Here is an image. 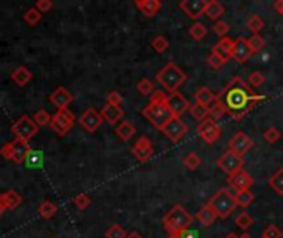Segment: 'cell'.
<instances>
[{"label":"cell","instance_id":"47","mask_svg":"<svg viewBox=\"0 0 283 238\" xmlns=\"http://www.w3.org/2000/svg\"><path fill=\"white\" fill-rule=\"evenodd\" d=\"M229 30H230V27H229L227 22H224V20H219V22H216V25H214V33L219 37H222V38L227 35Z\"/></svg>","mask_w":283,"mask_h":238},{"label":"cell","instance_id":"41","mask_svg":"<svg viewBox=\"0 0 283 238\" xmlns=\"http://www.w3.org/2000/svg\"><path fill=\"white\" fill-rule=\"evenodd\" d=\"M33 121H35V124H37L38 128H42V126H48L50 121H52V114H50L48 111L40 109V111H37V112H35V116H33Z\"/></svg>","mask_w":283,"mask_h":238},{"label":"cell","instance_id":"18","mask_svg":"<svg viewBox=\"0 0 283 238\" xmlns=\"http://www.w3.org/2000/svg\"><path fill=\"white\" fill-rule=\"evenodd\" d=\"M101 123H103V117H101L100 112L93 109V107H88V109L83 112V116L80 117V124L88 133H95L96 129L101 126Z\"/></svg>","mask_w":283,"mask_h":238},{"label":"cell","instance_id":"26","mask_svg":"<svg viewBox=\"0 0 283 238\" xmlns=\"http://www.w3.org/2000/svg\"><path fill=\"white\" fill-rule=\"evenodd\" d=\"M216 218H217V213L214 212V208L209 205V203L204 205L199 210V213H197V220H199L204 226H211L214 222H216Z\"/></svg>","mask_w":283,"mask_h":238},{"label":"cell","instance_id":"14","mask_svg":"<svg viewBox=\"0 0 283 238\" xmlns=\"http://www.w3.org/2000/svg\"><path fill=\"white\" fill-rule=\"evenodd\" d=\"M131 152L139 162H146L154 156V146H152V143L146 138V136H143V138H139L138 141H136V144L133 146Z\"/></svg>","mask_w":283,"mask_h":238},{"label":"cell","instance_id":"8","mask_svg":"<svg viewBox=\"0 0 283 238\" xmlns=\"http://www.w3.org/2000/svg\"><path fill=\"white\" fill-rule=\"evenodd\" d=\"M12 133L17 136V139L27 141L28 143V139H32L33 136L38 133V126L32 117L22 116V117L17 119V123L12 124Z\"/></svg>","mask_w":283,"mask_h":238},{"label":"cell","instance_id":"60","mask_svg":"<svg viewBox=\"0 0 283 238\" xmlns=\"http://www.w3.org/2000/svg\"><path fill=\"white\" fill-rule=\"evenodd\" d=\"M167 238H179V236H177V235H169Z\"/></svg>","mask_w":283,"mask_h":238},{"label":"cell","instance_id":"12","mask_svg":"<svg viewBox=\"0 0 283 238\" xmlns=\"http://www.w3.org/2000/svg\"><path fill=\"white\" fill-rule=\"evenodd\" d=\"M197 133H199V136L206 141L207 144H214L220 136V128L216 121H212L211 117H207V119H204V121L199 123V126H197Z\"/></svg>","mask_w":283,"mask_h":238},{"label":"cell","instance_id":"10","mask_svg":"<svg viewBox=\"0 0 283 238\" xmlns=\"http://www.w3.org/2000/svg\"><path fill=\"white\" fill-rule=\"evenodd\" d=\"M242 164H243V156L237 154V152L234 151H225L222 156H220V159L217 161V166L220 171H224L225 174H232L235 171H239V169H242Z\"/></svg>","mask_w":283,"mask_h":238},{"label":"cell","instance_id":"58","mask_svg":"<svg viewBox=\"0 0 283 238\" xmlns=\"http://www.w3.org/2000/svg\"><path fill=\"white\" fill-rule=\"evenodd\" d=\"M5 210H7V208H5V207L2 205V202H0V215H2V213H4Z\"/></svg>","mask_w":283,"mask_h":238},{"label":"cell","instance_id":"34","mask_svg":"<svg viewBox=\"0 0 283 238\" xmlns=\"http://www.w3.org/2000/svg\"><path fill=\"white\" fill-rule=\"evenodd\" d=\"M247 43H248V48H250L252 55L262 52V50L265 48V45H267L265 38L260 37V35H252L250 38H247Z\"/></svg>","mask_w":283,"mask_h":238},{"label":"cell","instance_id":"15","mask_svg":"<svg viewBox=\"0 0 283 238\" xmlns=\"http://www.w3.org/2000/svg\"><path fill=\"white\" fill-rule=\"evenodd\" d=\"M206 5H207L206 0H182L179 4V9L187 17H191L192 20H199L204 15Z\"/></svg>","mask_w":283,"mask_h":238},{"label":"cell","instance_id":"20","mask_svg":"<svg viewBox=\"0 0 283 238\" xmlns=\"http://www.w3.org/2000/svg\"><path fill=\"white\" fill-rule=\"evenodd\" d=\"M50 101H52L58 109H66V106L73 101V94L68 91L66 88L60 86V88L55 89L52 96H50Z\"/></svg>","mask_w":283,"mask_h":238},{"label":"cell","instance_id":"39","mask_svg":"<svg viewBox=\"0 0 283 238\" xmlns=\"http://www.w3.org/2000/svg\"><path fill=\"white\" fill-rule=\"evenodd\" d=\"M235 225L239 226L240 230L245 231L247 228H250V226L253 225V218H252V215L250 213H247V212H242L239 213L235 217Z\"/></svg>","mask_w":283,"mask_h":238},{"label":"cell","instance_id":"37","mask_svg":"<svg viewBox=\"0 0 283 238\" xmlns=\"http://www.w3.org/2000/svg\"><path fill=\"white\" fill-rule=\"evenodd\" d=\"M27 167H40L43 164V154L40 151H30L25 157V162Z\"/></svg>","mask_w":283,"mask_h":238},{"label":"cell","instance_id":"4","mask_svg":"<svg viewBox=\"0 0 283 238\" xmlns=\"http://www.w3.org/2000/svg\"><path fill=\"white\" fill-rule=\"evenodd\" d=\"M209 205L214 208V212L217 213V217L222 220L229 218L230 213L237 208L234 194H232L229 189H220L219 192H216L211 200H209Z\"/></svg>","mask_w":283,"mask_h":238},{"label":"cell","instance_id":"36","mask_svg":"<svg viewBox=\"0 0 283 238\" xmlns=\"http://www.w3.org/2000/svg\"><path fill=\"white\" fill-rule=\"evenodd\" d=\"M182 162H184L185 169H189V171H196V169H199V166L202 164V159L197 152H189V154L182 159Z\"/></svg>","mask_w":283,"mask_h":238},{"label":"cell","instance_id":"38","mask_svg":"<svg viewBox=\"0 0 283 238\" xmlns=\"http://www.w3.org/2000/svg\"><path fill=\"white\" fill-rule=\"evenodd\" d=\"M55 213H56V205L50 200H45L42 205L38 207V215H40L42 218H52Z\"/></svg>","mask_w":283,"mask_h":238},{"label":"cell","instance_id":"55","mask_svg":"<svg viewBox=\"0 0 283 238\" xmlns=\"http://www.w3.org/2000/svg\"><path fill=\"white\" fill-rule=\"evenodd\" d=\"M273 9H275L276 14L283 17V0H276V2L273 4Z\"/></svg>","mask_w":283,"mask_h":238},{"label":"cell","instance_id":"40","mask_svg":"<svg viewBox=\"0 0 283 238\" xmlns=\"http://www.w3.org/2000/svg\"><path fill=\"white\" fill-rule=\"evenodd\" d=\"M151 47L154 52L157 53H164L166 50L169 48V42H167V38L166 37H162V35H157L152 38V42H151Z\"/></svg>","mask_w":283,"mask_h":238},{"label":"cell","instance_id":"21","mask_svg":"<svg viewBox=\"0 0 283 238\" xmlns=\"http://www.w3.org/2000/svg\"><path fill=\"white\" fill-rule=\"evenodd\" d=\"M101 117L106 119L110 124H116L120 119H123L124 116V111L121 109V106H111V104H106L103 106V109H101Z\"/></svg>","mask_w":283,"mask_h":238},{"label":"cell","instance_id":"7","mask_svg":"<svg viewBox=\"0 0 283 238\" xmlns=\"http://www.w3.org/2000/svg\"><path fill=\"white\" fill-rule=\"evenodd\" d=\"M73 124H75V114L66 107V109H58L52 116L50 128H52V131L56 133L58 136H65L71 131Z\"/></svg>","mask_w":283,"mask_h":238},{"label":"cell","instance_id":"29","mask_svg":"<svg viewBox=\"0 0 283 238\" xmlns=\"http://www.w3.org/2000/svg\"><path fill=\"white\" fill-rule=\"evenodd\" d=\"M234 198H235L237 207H243V208H245L248 205H252V202L255 200V195H253L250 190H243V192H235Z\"/></svg>","mask_w":283,"mask_h":238},{"label":"cell","instance_id":"46","mask_svg":"<svg viewBox=\"0 0 283 238\" xmlns=\"http://www.w3.org/2000/svg\"><path fill=\"white\" fill-rule=\"evenodd\" d=\"M224 114H225L224 107L220 106V104L217 103V101H216V103H214L211 107H209V117H211L212 121H216V123H217V119H220Z\"/></svg>","mask_w":283,"mask_h":238},{"label":"cell","instance_id":"3","mask_svg":"<svg viewBox=\"0 0 283 238\" xmlns=\"http://www.w3.org/2000/svg\"><path fill=\"white\" fill-rule=\"evenodd\" d=\"M156 79L159 81V84L164 89H167V91H171V93H175L185 83L187 76H185V73L175 63H167L162 70L157 71Z\"/></svg>","mask_w":283,"mask_h":238},{"label":"cell","instance_id":"50","mask_svg":"<svg viewBox=\"0 0 283 238\" xmlns=\"http://www.w3.org/2000/svg\"><path fill=\"white\" fill-rule=\"evenodd\" d=\"M263 236H267V238H281V230L276 225L271 223V225L267 226V228H265Z\"/></svg>","mask_w":283,"mask_h":238},{"label":"cell","instance_id":"31","mask_svg":"<svg viewBox=\"0 0 283 238\" xmlns=\"http://www.w3.org/2000/svg\"><path fill=\"white\" fill-rule=\"evenodd\" d=\"M268 185L278 195H283V169H278V171L271 175V177L268 179Z\"/></svg>","mask_w":283,"mask_h":238},{"label":"cell","instance_id":"17","mask_svg":"<svg viewBox=\"0 0 283 238\" xmlns=\"http://www.w3.org/2000/svg\"><path fill=\"white\" fill-rule=\"evenodd\" d=\"M229 146H230L229 147L230 151H234V152H237V154L243 156V154H247V152L252 149L253 143H252V139L248 138L245 133L239 131V133H235L234 138L230 139V144Z\"/></svg>","mask_w":283,"mask_h":238},{"label":"cell","instance_id":"1","mask_svg":"<svg viewBox=\"0 0 283 238\" xmlns=\"http://www.w3.org/2000/svg\"><path fill=\"white\" fill-rule=\"evenodd\" d=\"M268 96H260L252 91V88L240 76H234L222 91L217 96V103L224 107L225 114L232 116V119L240 121L248 114L253 107L262 101H267Z\"/></svg>","mask_w":283,"mask_h":238},{"label":"cell","instance_id":"53","mask_svg":"<svg viewBox=\"0 0 283 238\" xmlns=\"http://www.w3.org/2000/svg\"><path fill=\"white\" fill-rule=\"evenodd\" d=\"M149 103H167V94L164 91H154V94L151 96Z\"/></svg>","mask_w":283,"mask_h":238},{"label":"cell","instance_id":"30","mask_svg":"<svg viewBox=\"0 0 283 238\" xmlns=\"http://www.w3.org/2000/svg\"><path fill=\"white\" fill-rule=\"evenodd\" d=\"M263 27H265V22H263L262 17L250 15L247 19V28L253 33V35H260V32L263 30Z\"/></svg>","mask_w":283,"mask_h":238},{"label":"cell","instance_id":"5","mask_svg":"<svg viewBox=\"0 0 283 238\" xmlns=\"http://www.w3.org/2000/svg\"><path fill=\"white\" fill-rule=\"evenodd\" d=\"M143 116L157 129H162L167 124L169 119L172 117L166 103H149L143 109Z\"/></svg>","mask_w":283,"mask_h":238},{"label":"cell","instance_id":"25","mask_svg":"<svg viewBox=\"0 0 283 238\" xmlns=\"http://www.w3.org/2000/svg\"><path fill=\"white\" fill-rule=\"evenodd\" d=\"M0 202H2V205L5 208H9V210H14V208H17L22 203V197H20L19 192L9 190V192H5V194L0 195Z\"/></svg>","mask_w":283,"mask_h":238},{"label":"cell","instance_id":"61","mask_svg":"<svg viewBox=\"0 0 283 238\" xmlns=\"http://www.w3.org/2000/svg\"><path fill=\"white\" fill-rule=\"evenodd\" d=\"M260 238H267V236H263V235H262V236H260Z\"/></svg>","mask_w":283,"mask_h":238},{"label":"cell","instance_id":"16","mask_svg":"<svg viewBox=\"0 0 283 238\" xmlns=\"http://www.w3.org/2000/svg\"><path fill=\"white\" fill-rule=\"evenodd\" d=\"M252 52L250 48H248V43H247V38L239 37L234 40V47H232V58L235 61H239V63H247L248 60H250Z\"/></svg>","mask_w":283,"mask_h":238},{"label":"cell","instance_id":"44","mask_svg":"<svg viewBox=\"0 0 283 238\" xmlns=\"http://www.w3.org/2000/svg\"><path fill=\"white\" fill-rule=\"evenodd\" d=\"M126 236H128L126 231L118 223H113L108 228V231H106V238H126Z\"/></svg>","mask_w":283,"mask_h":238},{"label":"cell","instance_id":"45","mask_svg":"<svg viewBox=\"0 0 283 238\" xmlns=\"http://www.w3.org/2000/svg\"><path fill=\"white\" fill-rule=\"evenodd\" d=\"M263 83H265V76L262 75V73H258V71H252L250 75H248V86L258 88V86H262Z\"/></svg>","mask_w":283,"mask_h":238},{"label":"cell","instance_id":"33","mask_svg":"<svg viewBox=\"0 0 283 238\" xmlns=\"http://www.w3.org/2000/svg\"><path fill=\"white\" fill-rule=\"evenodd\" d=\"M189 35L192 37V40H196V42H201V40L207 37V27L201 24V22H196V24L189 28Z\"/></svg>","mask_w":283,"mask_h":238},{"label":"cell","instance_id":"11","mask_svg":"<svg viewBox=\"0 0 283 238\" xmlns=\"http://www.w3.org/2000/svg\"><path fill=\"white\" fill-rule=\"evenodd\" d=\"M227 184L232 185V189H235L237 192H243L248 190L253 185V177L247 171L239 169V171L227 175Z\"/></svg>","mask_w":283,"mask_h":238},{"label":"cell","instance_id":"22","mask_svg":"<svg viewBox=\"0 0 283 238\" xmlns=\"http://www.w3.org/2000/svg\"><path fill=\"white\" fill-rule=\"evenodd\" d=\"M136 7L146 17H154L161 10V2L159 0H136Z\"/></svg>","mask_w":283,"mask_h":238},{"label":"cell","instance_id":"9","mask_svg":"<svg viewBox=\"0 0 283 238\" xmlns=\"http://www.w3.org/2000/svg\"><path fill=\"white\" fill-rule=\"evenodd\" d=\"M161 131L164 133V136H166L169 141H172V143H179V141L185 136V133H187V124H185L180 117L172 116Z\"/></svg>","mask_w":283,"mask_h":238},{"label":"cell","instance_id":"13","mask_svg":"<svg viewBox=\"0 0 283 238\" xmlns=\"http://www.w3.org/2000/svg\"><path fill=\"white\" fill-rule=\"evenodd\" d=\"M167 107H169V111H171V114L174 117H180L184 114V112H187L189 111V107H191V103L187 99L184 98L182 94L180 93H171L167 96Z\"/></svg>","mask_w":283,"mask_h":238},{"label":"cell","instance_id":"52","mask_svg":"<svg viewBox=\"0 0 283 238\" xmlns=\"http://www.w3.org/2000/svg\"><path fill=\"white\" fill-rule=\"evenodd\" d=\"M35 9L40 14H45V12H48V10L53 9V2L52 0H38V2L35 4Z\"/></svg>","mask_w":283,"mask_h":238},{"label":"cell","instance_id":"23","mask_svg":"<svg viewBox=\"0 0 283 238\" xmlns=\"http://www.w3.org/2000/svg\"><path fill=\"white\" fill-rule=\"evenodd\" d=\"M194 96H196V103H199L202 106H207V107H211V104H214L217 101L216 93H212V89L206 88V86L197 89Z\"/></svg>","mask_w":283,"mask_h":238},{"label":"cell","instance_id":"51","mask_svg":"<svg viewBox=\"0 0 283 238\" xmlns=\"http://www.w3.org/2000/svg\"><path fill=\"white\" fill-rule=\"evenodd\" d=\"M123 103V96L118 93V91H111L108 94V98H106V104H111V106H121Z\"/></svg>","mask_w":283,"mask_h":238},{"label":"cell","instance_id":"59","mask_svg":"<svg viewBox=\"0 0 283 238\" xmlns=\"http://www.w3.org/2000/svg\"><path fill=\"white\" fill-rule=\"evenodd\" d=\"M225 238H239V235H235V233H229Z\"/></svg>","mask_w":283,"mask_h":238},{"label":"cell","instance_id":"56","mask_svg":"<svg viewBox=\"0 0 283 238\" xmlns=\"http://www.w3.org/2000/svg\"><path fill=\"white\" fill-rule=\"evenodd\" d=\"M126 238H143V235L138 233V231H133V233H129Z\"/></svg>","mask_w":283,"mask_h":238},{"label":"cell","instance_id":"19","mask_svg":"<svg viewBox=\"0 0 283 238\" xmlns=\"http://www.w3.org/2000/svg\"><path fill=\"white\" fill-rule=\"evenodd\" d=\"M232 47H234V40L229 37H224L222 40H219V42L214 45L212 53H216L220 60L227 61L232 58Z\"/></svg>","mask_w":283,"mask_h":238},{"label":"cell","instance_id":"48","mask_svg":"<svg viewBox=\"0 0 283 238\" xmlns=\"http://www.w3.org/2000/svg\"><path fill=\"white\" fill-rule=\"evenodd\" d=\"M207 65L212 68V70H220L224 65H225V61L224 60H220L219 56L216 53H211L207 56Z\"/></svg>","mask_w":283,"mask_h":238},{"label":"cell","instance_id":"6","mask_svg":"<svg viewBox=\"0 0 283 238\" xmlns=\"http://www.w3.org/2000/svg\"><path fill=\"white\" fill-rule=\"evenodd\" d=\"M28 152H30V146H28L27 141L15 139L12 143L5 144L2 151H0V154L5 159H9V161H14L15 164H24Z\"/></svg>","mask_w":283,"mask_h":238},{"label":"cell","instance_id":"43","mask_svg":"<svg viewBox=\"0 0 283 238\" xmlns=\"http://www.w3.org/2000/svg\"><path fill=\"white\" fill-rule=\"evenodd\" d=\"M24 19H25V22H27L28 25H37L38 22L42 20V14L38 12L35 7H33V9H30V10H27L25 15H24Z\"/></svg>","mask_w":283,"mask_h":238},{"label":"cell","instance_id":"35","mask_svg":"<svg viewBox=\"0 0 283 238\" xmlns=\"http://www.w3.org/2000/svg\"><path fill=\"white\" fill-rule=\"evenodd\" d=\"M136 89H138V93H141L143 96H152V94H154V91H156L154 83H152L149 78L141 79V81L136 84Z\"/></svg>","mask_w":283,"mask_h":238},{"label":"cell","instance_id":"42","mask_svg":"<svg viewBox=\"0 0 283 238\" xmlns=\"http://www.w3.org/2000/svg\"><path fill=\"white\" fill-rule=\"evenodd\" d=\"M263 139L267 141V143L270 144H275V143H278V141L281 139V131L278 128H268L267 131L263 133Z\"/></svg>","mask_w":283,"mask_h":238},{"label":"cell","instance_id":"32","mask_svg":"<svg viewBox=\"0 0 283 238\" xmlns=\"http://www.w3.org/2000/svg\"><path fill=\"white\" fill-rule=\"evenodd\" d=\"M189 112H191V116L194 117V119H197L199 123L209 117V107H207V106H202V104H199V103L191 104Z\"/></svg>","mask_w":283,"mask_h":238},{"label":"cell","instance_id":"54","mask_svg":"<svg viewBox=\"0 0 283 238\" xmlns=\"http://www.w3.org/2000/svg\"><path fill=\"white\" fill-rule=\"evenodd\" d=\"M177 236H179V238H197V233H196L194 230L185 228V230H182V231H179Z\"/></svg>","mask_w":283,"mask_h":238},{"label":"cell","instance_id":"2","mask_svg":"<svg viewBox=\"0 0 283 238\" xmlns=\"http://www.w3.org/2000/svg\"><path fill=\"white\" fill-rule=\"evenodd\" d=\"M192 220H194L192 215L185 210L182 205H174L171 210L166 213L162 223H164V228L169 231V235H177L179 231L191 228Z\"/></svg>","mask_w":283,"mask_h":238},{"label":"cell","instance_id":"57","mask_svg":"<svg viewBox=\"0 0 283 238\" xmlns=\"http://www.w3.org/2000/svg\"><path fill=\"white\" fill-rule=\"evenodd\" d=\"M239 238H253V236H252L250 233H247V231H243V233H242Z\"/></svg>","mask_w":283,"mask_h":238},{"label":"cell","instance_id":"49","mask_svg":"<svg viewBox=\"0 0 283 238\" xmlns=\"http://www.w3.org/2000/svg\"><path fill=\"white\" fill-rule=\"evenodd\" d=\"M73 203L83 210V208H86L89 203H91V198H89V195H86V194H80V195H76L75 198H73Z\"/></svg>","mask_w":283,"mask_h":238},{"label":"cell","instance_id":"27","mask_svg":"<svg viewBox=\"0 0 283 238\" xmlns=\"http://www.w3.org/2000/svg\"><path fill=\"white\" fill-rule=\"evenodd\" d=\"M32 78H33L32 71L27 70L25 66H17V70H14L12 73V79L19 86H27V83H30Z\"/></svg>","mask_w":283,"mask_h":238},{"label":"cell","instance_id":"28","mask_svg":"<svg viewBox=\"0 0 283 238\" xmlns=\"http://www.w3.org/2000/svg\"><path fill=\"white\" fill-rule=\"evenodd\" d=\"M134 133H136V129L129 121H123L120 126L116 128V134L121 141H129L134 136Z\"/></svg>","mask_w":283,"mask_h":238},{"label":"cell","instance_id":"24","mask_svg":"<svg viewBox=\"0 0 283 238\" xmlns=\"http://www.w3.org/2000/svg\"><path fill=\"white\" fill-rule=\"evenodd\" d=\"M225 9L222 4H219L217 0H209L206 9H204V15H207V19H211L214 22H219L220 17L224 15Z\"/></svg>","mask_w":283,"mask_h":238}]
</instances>
